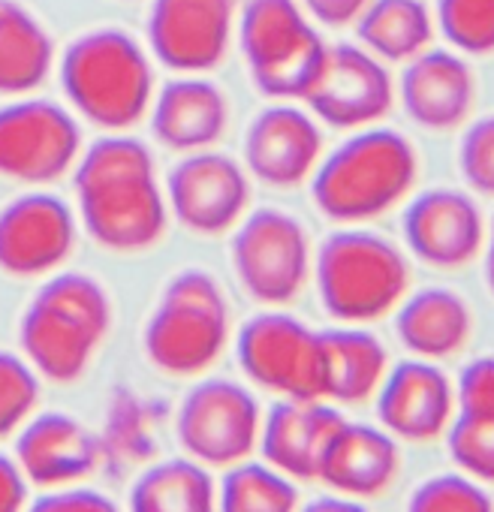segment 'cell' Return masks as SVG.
Segmentation results:
<instances>
[{"instance_id":"17","label":"cell","mask_w":494,"mask_h":512,"mask_svg":"<svg viewBox=\"0 0 494 512\" xmlns=\"http://www.w3.org/2000/svg\"><path fill=\"white\" fill-rule=\"evenodd\" d=\"M455 410V392L449 377L428 359H410L386 371L377 389V419L401 440L428 443L437 440Z\"/></svg>"},{"instance_id":"16","label":"cell","mask_w":494,"mask_h":512,"mask_svg":"<svg viewBox=\"0 0 494 512\" xmlns=\"http://www.w3.org/2000/svg\"><path fill=\"white\" fill-rule=\"evenodd\" d=\"M76 247V214L52 193H25L0 208V272L40 278L64 266Z\"/></svg>"},{"instance_id":"26","label":"cell","mask_w":494,"mask_h":512,"mask_svg":"<svg viewBox=\"0 0 494 512\" xmlns=\"http://www.w3.org/2000/svg\"><path fill=\"white\" fill-rule=\"evenodd\" d=\"M362 49L389 64H407L431 49L434 19L422 0H368L353 22Z\"/></svg>"},{"instance_id":"33","label":"cell","mask_w":494,"mask_h":512,"mask_svg":"<svg viewBox=\"0 0 494 512\" xmlns=\"http://www.w3.org/2000/svg\"><path fill=\"white\" fill-rule=\"evenodd\" d=\"M407 512H494V503L476 479L464 473H440L413 491Z\"/></svg>"},{"instance_id":"2","label":"cell","mask_w":494,"mask_h":512,"mask_svg":"<svg viewBox=\"0 0 494 512\" xmlns=\"http://www.w3.org/2000/svg\"><path fill=\"white\" fill-rule=\"evenodd\" d=\"M419 157L407 136L389 127H362L317 163L311 196L335 223H365L395 208L416 184Z\"/></svg>"},{"instance_id":"11","label":"cell","mask_w":494,"mask_h":512,"mask_svg":"<svg viewBox=\"0 0 494 512\" xmlns=\"http://www.w3.org/2000/svg\"><path fill=\"white\" fill-rule=\"evenodd\" d=\"M82 154L76 118L52 100H13L0 106V175L49 184L70 172Z\"/></svg>"},{"instance_id":"10","label":"cell","mask_w":494,"mask_h":512,"mask_svg":"<svg viewBox=\"0 0 494 512\" xmlns=\"http://www.w3.org/2000/svg\"><path fill=\"white\" fill-rule=\"evenodd\" d=\"M263 413L257 398L235 380L196 383L178 407V443L205 467H232L260 446Z\"/></svg>"},{"instance_id":"1","label":"cell","mask_w":494,"mask_h":512,"mask_svg":"<svg viewBox=\"0 0 494 512\" xmlns=\"http://www.w3.org/2000/svg\"><path fill=\"white\" fill-rule=\"evenodd\" d=\"M79 220L88 235L115 253H139L160 241L169 223L154 157L133 136L97 139L73 172Z\"/></svg>"},{"instance_id":"37","label":"cell","mask_w":494,"mask_h":512,"mask_svg":"<svg viewBox=\"0 0 494 512\" xmlns=\"http://www.w3.org/2000/svg\"><path fill=\"white\" fill-rule=\"evenodd\" d=\"M299 7L326 28H347L362 16L368 0H299Z\"/></svg>"},{"instance_id":"24","label":"cell","mask_w":494,"mask_h":512,"mask_svg":"<svg viewBox=\"0 0 494 512\" xmlns=\"http://www.w3.org/2000/svg\"><path fill=\"white\" fill-rule=\"evenodd\" d=\"M395 335L419 359L437 362L464 350L473 332V314L467 302L443 287L413 293L395 308Z\"/></svg>"},{"instance_id":"35","label":"cell","mask_w":494,"mask_h":512,"mask_svg":"<svg viewBox=\"0 0 494 512\" xmlns=\"http://www.w3.org/2000/svg\"><path fill=\"white\" fill-rule=\"evenodd\" d=\"M458 416H494V356H479L458 374Z\"/></svg>"},{"instance_id":"3","label":"cell","mask_w":494,"mask_h":512,"mask_svg":"<svg viewBox=\"0 0 494 512\" xmlns=\"http://www.w3.org/2000/svg\"><path fill=\"white\" fill-rule=\"evenodd\" d=\"M112 326V302L100 281L61 272L40 287L19 323L28 365L52 383H76Z\"/></svg>"},{"instance_id":"18","label":"cell","mask_w":494,"mask_h":512,"mask_svg":"<svg viewBox=\"0 0 494 512\" xmlns=\"http://www.w3.org/2000/svg\"><path fill=\"white\" fill-rule=\"evenodd\" d=\"M323 154V133L317 121L290 106L278 103L263 109L244 136L247 172L272 187H293L314 175Z\"/></svg>"},{"instance_id":"34","label":"cell","mask_w":494,"mask_h":512,"mask_svg":"<svg viewBox=\"0 0 494 512\" xmlns=\"http://www.w3.org/2000/svg\"><path fill=\"white\" fill-rule=\"evenodd\" d=\"M458 169L473 193L494 196V115L467 127L458 148Z\"/></svg>"},{"instance_id":"22","label":"cell","mask_w":494,"mask_h":512,"mask_svg":"<svg viewBox=\"0 0 494 512\" xmlns=\"http://www.w3.org/2000/svg\"><path fill=\"white\" fill-rule=\"evenodd\" d=\"M344 416L326 401H278L260 428V449L266 464L290 479H317L320 458Z\"/></svg>"},{"instance_id":"39","label":"cell","mask_w":494,"mask_h":512,"mask_svg":"<svg viewBox=\"0 0 494 512\" xmlns=\"http://www.w3.org/2000/svg\"><path fill=\"white\" fill-rule=\"evenodd\" d=\"M296 512H368L356 497H317L308 506L296 509Z\"/></svg>"},{"instance_id":"5","label":"cell","mask_w":494,"mask_h":512,"mask_svg":"<svg viewBox=\"0 0 494 512\" xmlns=\"http://www.w3.org/2000/svg\"><path fill=\"white\" fill-rule=\"evenodd\" d=\"M317 293L329 317L362 326L392 314L410 287V263L398 244L368 229H338L317 250Z\"/></svg>"},{"instance_id":"27","label":"cell","mask_w":494,"mask_h":512,"mask_svg":"<svg viewBox=\"0 0 494 512\" xmlns=\"http://www.w3.org/2000/svg\"><path fill=\"white\" fill-rule=\"evenodd\" d=\"M55 43L46 28L13 0H0V94H28L52 70Z\"/></svg>"},{"instance_id":"13","label":"cell","mask_w":494,"mask_h":512,"mask_svg":"<svg viewBox=\"0 0 494 512\" xmlns=\"http://www.w3.org/2000/svg\"><path fill=\"white\" fill-rule=\"evenodd\" d=\"M317 121L335 130H362L383 121L395 103V85L380 58L368 49L329 46L323 70L305 97Z\"/></svg>"},{"instance_id":"4","label":"cell","mask_w":494,"mask_h":512,"mask_svg":"<svg viewBox=\"0 0 494 512\" xmlns=\"http://www.w3.org/2000/svg\"><path fill=\"white\" fill-rule=\"evenodd\" d=\"M61 85L85 121L112 133L139 124L154 100V73L145 49L115 28H100L70 43L61 58Z\"/></svg>"},{"instance_id":"20","label":"cell","mask_w":494,"mask_h":512,"mask_svg":"<svg viewBox=\"0 0 494 512\" xmlns=\"http://www.w3.org/2000/svg\"><path fill=\"white\" fill-rule=\"evenodd\" d=\"M100 461L97 437L67 413H40L19 428L16 464L43 488H67L91 476Z\"/></svg>"},{"instance_id":"25","label":"cell","mask_w":494,"mask_h":512,"mask_svg":"<svg viewBox=\"0 0 494 512\" xmlns=\"http://www.w3.org/2000/svg\"><path fill=\"white\" fill-rule=\"evenodd\" d=\"M320 341L326 362V401H368L389 371V353L380 338L356 326H341L320 332Z\"/></svg>"},{"instance_id":"30","label":"cell","mask_w":494,"mask_h":512,"mask_svg":"<svg viewBox=\"0 0 494 512\" xmlns=\"http://www.w3.org/2000/svg\"><path fill=\"white\" fill-rule=\"evenodd\" d=\"M437 28L464 55H494V0H437Z\"/></svg>"},{"instance_id":"40","label":"cell","mask_w":494,"mask_h":512,"mask_svg":"<svg viewBox=\"0 0 494 512\" xmlns=\"http://www.w3.org/2000/svg\"><path fill=\"white\" fill-rule=\"evenodd\" d=\"M482 253H485V284H488V293L494 296V217L485 226V247H482Z\"/></svg>"},{"instance_id":"28","label":"cell","mask_w":494,"mask_h":512,"mask_svg":"<svg viewBox=\"0 0 494 512\" xmlns=\"http://www.w3.org/2000/svg\"><path fill=\"white\" fill-rule=\"evenodd\" d=\"M130 512H217V485L205 464L169 458L133 482Z\"/></svg>"},{"instance_id":"36","label":"cell","mask_w":494,"mask_h":512,"mask_svg":"<svg viewBox=\"0 0 494 512\" xmlns=\"http://www.w3.org/2000/svg\"><path fill=\"white\" fill-rule=\"evenodd\" d=\"M25 512H121V506L103 491L67 485L37 497Z\"/></svg>"},{"instance_id":"23","label":"cell","mask_w":494,"mask_h":512,"mask_svg":"<svg viewBox=\"0 0 494 512\" xmlns=\"http://www.w3.org/2000/svg\"><path fill=\"white\" fill-rule=\"evenodd\" d=\"M229 121L226 94L196 73H181L166 82L151 100V130L172 151H202L220 142Z\"/></svg>"},{"instance_id":"31","label":"cell","mask_w":494,"mask_h":512,"mask_svg":"<svg viewBox=\"0 0 494 512\" xmlns=\"http://www.w3.org/2000/svg\"><path fill=\"white\" fill-rule=\"evenodd\" d=\"M40 401V380L28 359L0 350V437L16 434Z\"/></svg>"},{"instance_id":"38","label":"cell","mask_w":494,"mask_h":512,"mask_svg":"<svg viewBox=\"0 0 494 512\" xmlns=\"http://www.w3.org/2000/svg\"><path fill=\"white\" fill-rule=\"evenodd\" d=\"M28 506V479L16 458L0 452V512H25Z\"/></svg>"},{"instance_id":"8","label":"cell","mask_w":494,"mask_h":512,"mask_svg":"<svg viewBox=\"0 0 494 512\" xmlns=\"http://www.w3.org/2000/svg\"><path fill=\"white\" fill-rule=\"evenodd\" d=\"M235 353L241 371L257 386L293 401H326L323 341L302 320L281 311L247 320Z\"/></svg>"},{"instance_id":"32","label":"cell","mask_w":494,"mask_h":512,"mask_svg":"<svg viewBox=\"0 0 494 512\" xmlns=\"http://www.w3.org/2000/svg\"><path fill=\"white\" fill-rule=\"evenodd\" d=\"M446 431L449 458L470 479L494 485V416H455Z\"/></svg>"},{"instance_id":"9","label":"cell","mask_w":494,"mask_h":512,"mask_svg":"<svg viewBox=\"0 0 494 512\" xmlns=\"http://www.w3.org/2000/svg\"><path fill=\"white\" fill-rule=\"evenodd\" d=\"M232 269L251 299L263 305L293 302L311 275V241L305 226L281 208H257L238 220L232 235Z\"/></svg>"},{"instance_id":"6","label":"cell","mask_w":494,"mask_h":512,"mask_svg":"<svg viewBox=\"0 0 494 512\" xmlns=\"http://www.w3.org/2000/svg\"><path fill=\"white\" fill-rule=\"evenodd\" d=\"M229 341V305L220 284L202 269L178 272L145 326V356L172 377L208 371Z\"/></svg>"},{"instance_id":"12","label":"cell","mask_w":494,"mask_h":512,"mask_svg":"<svg viewBox=\"0 0 494 512\" xmlns=\"http://www.w3.org/2000/svg\"><path fill=\"white\" fill-rule=\"evenodd\" d=\"M251 202L247 172L220 151H190L166 178V205L196 235H220L244 217Z\"/></svg>"},{"instance_id":"29","label":"cell","mask_w":494,"mask_h":512,"mask_svg":"<svg viewBox=\"0 0 494 512\" xmlns=\"http://www.w3.org/2000/svg\"><path fill=\"white\" fill-rule=\"evenodd\" d=\"M299 488L272 464L238 461L217 488V512H296Z\"/></svg>"},{"instance_id":"19","label":"cell","mask_w":494,"mask_h":512,"mask_svg":"<svg viewBox=\"0 0 494 512\" xmlns=\"http://www.w3.org/2000/svg\"><path fill=\"white\" fill-rule=\"evenodd\" d=\"M398 94L413 124L446 133L467 121L476 100V79L461 55L446 49H425L407 61Z\"/></svg>"},{"instance_id":"21","label":"cell","mask_w":494,"mask_h":512,"mask_svg":"<svg viewBox=\"0 0 494 512\" xmlns=\"http://www.w3.org/2000/svg\"><path fill=\"white\" fill-rule=\"evenodd\" d=\"M398 467V443L386 428L344 419L323 449L317 479L344 497L371 500L395 482Z\"/></svg>"},{"instance_id":"14","label":"cell","mask_w":494,"mask_h":512,"mask_svg":"<svg viewBox=\"0 0 494 512\" xmlns=\"http://www.w3.org/2000/svg\"><path fill=\"white\" fill-rule=\"evenodd\" d=\"M235 0H151L148 46L172 73H208L229 49Z\"/></svg>"},{"instance_id":"7","label":"cell","mask_w":494,"mask_h":512,"mask_svg":"<svg viewBox=\"0 0 494 512\" xmlns=\"http://www.w3.org/2000/svg\"><path fill=\"white\" fill-rule=\"evenodd\" d=\"M238 43L254 85L272 100H305L329 52L299 0H247Z\"/></svg>"},{"instance_id":"15","label":"cell","mask_w":494,"mask_h":512,"mask_svg":"<svg viewBox=\"0 0 494 512\" xmlns=\"http://www.w3.org/2000/svg\"><path fill=\"white\" fill-rule=\"evenodd\" d=\"M485 217L476 199L455 187L419 193L401 220L404 241L419 263L443 272L470 266L485 247Z\"/></svg>"}]
</instances>
